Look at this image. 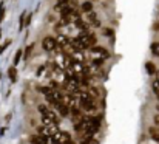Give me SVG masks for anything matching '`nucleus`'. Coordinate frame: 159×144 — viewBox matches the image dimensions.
<instances>
[{
  "label": "nucleus",
  "mask_w": 159,
  "mask_h": 144,
  "mask_svg": "<svg viewBox=\"0 0 159 144\" xmlns=\"http://www.w3.org/2000/svg\"><path fill=\"white\" fill-rule=\"evenodd\" d=\"M156 76H158V78H156V82H159V71L156 73Z\"/></svg>",
  "instance_id": "a211bd4d"
},
{
  "label": "nucleus",
  "mask_w": 159,
  "mask_h": 144,
  "mask_svg": "<svg viewBox=\"0 0 159 144\" xmlns=\"http://www.w3.org/2000/svg\"><path fill=\"white\" fill-rule=\"evenodd\" d=\"M31 50H33V45H30V47H26V50H25V57L28 59V56L31 54Z\"/></svg>",
  "instance_id": "4468645a"
},
{
  "label": "nucleus",
  "mask_w": 159,
  "mask_h": 144,
  "mask_svg": "<svg viewBox=\"0 0 159 144\" xmlns=\"http://www.w3.org/2000/svg\"><path fill=\"white\" fill-rule=\"evenodd\" d=\"M25 14H26V12H23V14L20 16V26H19L20 30H23V28H25V19H26V17H25Z\"/></svg>",
  "instance_id": "f8f14e48"
},
{
  "label": "nucleus",
  "mask_w": 159,
  "mask_h": 144,
  "mask_svg": "<svg viewBox=\"0 0 159 144\" xmlns=\"http://www.w3.org/2000/svg\"><path fill=\"white\" fill-rule=\"evenodd\" d=\"M145 68H147L148 74H153V73H156V68H155V65H153L152 62H147V64H145Z\"/></svg>",
  "instance_id": "6e6552de"
},
{
  "label": "nucleus",
  "mask_w": 159,
  "mask_h": 144,
  "mask_svg": "<svg viewBox=\"0 0 159 144\" xmlns=\"http://www.w3.org/2000/svg\"><path fill=\"white\" fill-rule=\"evenodd\" d=\"M80 105H82V107H84V110H85V112H88V113H90V112H91V113L94 112V101H93V98H90L88 101L82 102Z\"/></svg>",
  "instance_id": "7ed1b4c3"
},
{
  "label": "nucleus",
  "mask_w": 159,
  "mask_h": 144,
  "mask_svg": "<svg viewBox=\"0 0 159 144\" xmlns=\"http://www.w3.org/2000/svg\"><path fill=\"white\" fill-rule=\"evenodd\" d=\"M82 11L87 12V14L91 12V11H93V3H91V2H84V3H82Z\"/></svg>",
  "instance_id": "423d86ee"
},
{
  "label": "nucleus",
  "mask_w": 159,
  "mask_h": 144,
  "mask_svg": "<svg viewBox=\"0 0 159 144\" xmlns=\"http://www.w3.org/2000/svg\"><path fill=\"white\" fill-rule=\"evenodd\" d=\"M30 22H31V14H28V17L25 19V26H28V25H30Z\"/></svg>",
  "instance_id": "2eb2a0df"
},
{
  "label": "nucleus",
  "mask_w": 159,
  "mask_h": 144,
  "mask_svg": "<svg viewBox=\"0 0 159 144\" xmlns=\"http://www.w3.org/2000/svg\"><path fill=\"white\" fill-rule=\"evenodd\" d=\"M91 56H93V59H102V60H104V59L108 57V51H107L105 48L96 47L91 50Z\"/></svg>",
  "instance_id": "f03ea898"
},
{
  "label": "nucleus",
  "mask_w": 159,
  "mask_h": 144,
  "mask_svg": "<svg viewBox=\"0 0 159 144\" xmlns=\"http://www.w3.org/2000/svg\"><path fill=\"white\" fill-rule=\"evenodd\" d=\"M57 42H59L62 47H65V45H68V44H70V41H68V37H66V36H59V37H57Z\"/></svg>",
  "instance_id": "0eeeda50"
},
{
  "label": "nucleus",
  "mask_w": 159,
  "mask_h": 144,
  "mask_svg": "<svg viewBox=\"0 0 159 144\" xmlns=\"http://www.w3.org/2000/svg\"><path fill=\"white\" fill-rule=\"evenodd\" d=\"M102 33H104L105 36H110V37H114V31H113L111 28H105V30H102Z\"/></svg>",
  "instance_id": "9b49d317"
},
{
  "label": "nucleus",
  "mask_w": 159,
  "mask_h": 144,
  "mask_svg": "<svg viewBox=\"0 0 159 144\" xmlns=\"http://www.w3.org/2000/svg\"><path fill=\"white\" fill-rule=\"evenodd\" d=\"M22 53H23L22 50L17 51V54H16V57H14V67H17V64L20 62V59H22Z\"/></svg>",
  "instance_id": "1a4fd4ad"
},
{
  "label": "nucleus",
  "mask_w": 159,
  "mask_h": 144,
  "mask_svg": "<svg viewBox=\"0 0 159 144\" xmlns=\"http://www.w3.org/2000/svg\"><path fill=\"white\" fill-rule=\"evenodd\" d=\"M8 45H9V42H6L5 45H2V47H0V53H3V51H5V48L8 47Z\"/></svg>",
  "instance_id": "dca6fc26"
},
{
  "label": "nucleus",
  "mask_w": 159,
  "mask_h": 144,
  "mask_svg": "<svg viewBox=\"0 0 159 144\" xmlns=\"http://www.w3.org/2000/svg\"><path fill=\"white\" fill-rule=\"evenodd\" d=\"M3 16H5V6H3V3L0 5V22L3 20Z\"/></svg>",
  "instance_id": "ddd939ff"
},
{
  "label": "nucleus",
  "mask_w": 159,
  "mask_h": 144,
  "mask_svg": "<svg viewBox=\"0 0 159 144\" xmlns=\"http://www.w3.org/2000/svg\"><path fill=\"white\" fill-rule=\"evenodd\" d=\"M42 47H43V50H47V51H53L54 48L57 47V39H54L51 36H47L43 39V42H42Z\"/></svg>",
  "instance_id": "f257e3e1"
},
{
  "label": "nucleus",
  "mask_w": 159,
  "mask_h": 144,
  "mask_svg": "<svg viewBox=\"0 0 159 144\" xmlns=\"http://www.w3.org/2000/svg\"><path fill=\"white\" fill-rule=\"evenodd\" d=\"M152 51H153L155 56H159V42H156V44L152 45Z\"/></svg>",
  "instance_id": "9d476101"
},
{
  "label": "nucleus",
  "mask_w": 159,
  "mask_h": 144,
  "mask_svg": "<svg viewBox=\"0 0 159 144\" xmlns=\"http://www.w3.org/2000/svg\"><path fill=\"white\" fill-rule=\"evenodd\" d=\"M155 122H156V126L159 127V113L156 115V116H155Z\"/></svg>",
  "instance_id": "f3484780"
},
{
  "label": "nucleus",
  "mask_w": 159,
  "mask_h": 144,
  "mask_svg": "<svg viewBox=\"0 0 159 144\" xmlns=\"http://www.w3.org/2000/svg\"><path fill=\"white\" fill-rule=\"evenodd\" d=\"M31 143L33 144H48V138H45L42 135H34V137H31Z\"/></svg>",
  "instance_id": "20e7f679"
},
{
  "label": "nucleus",
  "mask_w": 159,
  "mask_h": 144,
  "mask_svg": "<svg viewBox=\"0 0 159 144\" xmlns=\"http://www.w3.org/2000/svg\"><path fill=\"white\" fill-rule=\"evenodd\" d=\"M8 76H9L11 82H16V81H17V70H16V67H11V68L8 70Z\"/></svg>",
  "instance_id": "39448f33"
}]
</instances>
